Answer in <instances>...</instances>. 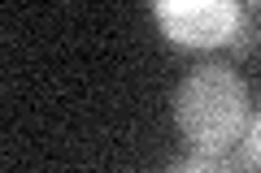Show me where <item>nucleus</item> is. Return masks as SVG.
<instances>
[{
  "mask_svg": "<svg viewBox=\"0 0 261 173\" xmlns=\"http://www.w3.org/2000/svg\"><path fill=\"white\" fill-rule=\"evenodd\" d=\"M174 121L192 152L231 156L252 121L244 78L222 61H205L187 70L174 91Z\"/></svg>",
  "mask_w": 261,
  "mask_h": 173,
  "instance_id": "obj_1",
  "label": "nucleus"
},
{
  "mask_svg": "<svg viewBox=\"0 0 261 173\" xmlns=\"http://www.w3.org/2000/svg\"><path fill=\"white\" fill-rule=\"evenodd\" d=\"M152 18L174 48H235L248 26V9L235 0H157Z\"/></svg>",
  "mask_w": 261,
  "mask_h": 173,
  "instance_id": "obj_2",
  "label": "nucleus"
},
{
  "mask_svg": "<svg viewBox=\"0 0 261 173\" xmlns=\"http://www.w3.org/2000/svg\"><path fill=\"white\" fill-rule=\"evenodd\" d=\"M170 173H240L235 156H205V152H187L170 164Z\"/></svg>",
  "mask_w": 261,
  "mask_h": 173,
  "instance_id": "obj_3",
  "label": "nucleus"
},
{
  "mask_svg": "<svg viewBox=\"0 0 261 173\" xmlns=\"http://www.w3.org/2000/svg\"><path fill=\"white\" fill-rule=\"evenodd\" d=\"M235 164H240V173H261V113H252L248 130H244L240 147H235Z\"/></svg>",
  "mask_w": 261,
  "mask_h": 173,
  "instance_id": "obj_4",
  "label": "nucleus"
}]
</instances>
